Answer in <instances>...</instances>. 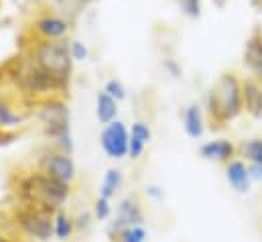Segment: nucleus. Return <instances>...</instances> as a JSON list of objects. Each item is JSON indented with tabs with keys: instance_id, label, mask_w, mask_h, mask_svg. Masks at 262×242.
<instances>
[{
	"instance_id": "obj_10",
	"label": "nucleus",
	"mask_w": 262,
	"mask_h": 242,
	"mask_svg": "<svg viewBox=\"0 0 262 242\" xmlns=\"http://www.w3.org/2000/svg\"><path fill=\"white\" fill-rule=\"evenodd\" d=\"M142 220H144V214H142L140 204H138L134 197H126V199H122L120 206H118V216H116V220H114L110 232L116 230V234H118V232H120L122 228H126V226H138V224H142Z\"/></svg>"
},
{
	"instance_id": "obj_15",
	"label": "nucleus",
	"mask_w": 262,
	"mask_h": 242,
	"mask_svg": "<svg viewBox=\"0 0 262 242\" xmlns=\"http://www.w3.org/2000/svg\"><path fill=\"white\" fill-rule=\"evenodd\" d=\"M118 114V100H114L110 94H106L104 90L96 96V116L102 124H110L116 120Z\"/></svg>"
},
{
	"instance_id": "obj_16",
	"label": "nucleus",
	"mask_w": 262,
	"mask_h": 242,
	"mask_svg": "<svg viewBox=\"0 0 262 242\" xmlns=\"http://www.w3.org/2000/svg\"><path fill=\"white\" fill-rule=\"evenodd\" d=\"M183 126H185L187 136H191V138H199L203 134V116H201V108L197 104H191L185 108Z\"/></svg>"
},
{
	"instance_id": "obj_29",
	"label": "nucleus",
	"mask_w": 262,
	"mask_h": 242,
	"mask_svg": "<svg viewBox=\"0 0 262 242\" xmlns=\"http://www.w3.org/2000/svg\"><path fill=\"white\" fill-rule=\"evenodd\" d=\"M73 222H75V228H88L90 226V214H79Z\"/></svg>"
},
{
	"instance_id": "obj_31",
	"label": "nucleus",
	"mask_w": 262,
	"mask_h": 242,
	"mask_svg": "<svg viewBox=\"0 0 262 242\" xmlns=\"http://www.w3.org/2000/svg\"><path fill=\"white\" fill-rule=\"evenodd\" d=\"M146 193H148V195H152L155 199H161V197H163V191H161L157 185H150V187L146 189Z\"/></svg>"
},
{
	"instance_id": "obj_11",
	"label": "nucleus",
	"mask_w": 262,
	"mask_h": 242,
	"mask_svg": "<svg viewBox=\"0 0 262 242\" xmlns=\"http://www.w3.org/2000/svg\"><path fill=\"white\" fill-rule=\"evenodd\" d=\"M244 65L252 71L254 79L262 84V31H254L244 45Z\"/></svg>"
},
{
	"instance_id": "obj_9",
	"label": "nucleus",
	"mask_w": 262,
	"mask_h": 242,
	"mask_svg": "<svg viewBox=\"0 0 262 242\" xmlns=\"http://www.w3.org/2000/svg\"><path fill=\"white\" fill-rule=\"evenodd\" d=\"M35 33L47 41H61L69 33V21L63 14H43L33 23Z\"/></svg>"
},
{
	"instance_id": "obj_22",
	"label": "nucleus",
	"mask_w": 262,
	"mask_h": 242,
	"mask_svg": "<svg viewBox=\"0 0 262 242\" xmlns=\"http://www.w3.org/2000/svg\"><path fill=\"white\" fill-rule=\"evenodd\" d=\"M242 151L246 155L248 161L252 163H262V138H254L242 145Z\"/></svg>"
},
{
	"instance_id": "obj_8",
	"label": "nucleus",
	"mask_w": 262,
	"mask_h": 242,
	"mask_svg": "<svg viewBox=\"0 0 262 242\" xmlns=\"http://www.w3.org/2000/svg\"><path fill=\"white\" fill-rule=\"evenodd\" d=\"M39 165H41V171L66 183L73 182L77 173L71 155H67L63 151H45L39 159Z\"/></svg>"
},
{
	"instance_id": "obj_20",
	"label": "nucleus",
	"mask_w": 262,
	"mask_h": 242,
	"mask_svg": "<svg viewBox=\"0 0 262 242\" xmlns=\"http://www.w3.org/2000/svg\"><path fill=\"white\" fill-rule=\"evenodd\" d=\"M116 236L122 242H146V230L142 228V224H138V226H126Z\"/></svg>"
},
{
	"instance_id": "obj_18",
	"label": "nucleus",
	"mask_w": 262,
	"mask_h": 242,
	"mask_svg": "<svg viewBox=\"0 0 262 242\" xmlns=\"http://www.w3.org/2000/svg\"><path fill=\"white\" fill-rule=\"evenodd\" d=\"M53 230H55L57 240H67L75 230V222L63 212H57V216L53 218Z\"/></svg>"
},
{
	"instance_id": "obj_17",
	"label": "nucleus",
	"mask_w": 262,
	"mask_h": 242,
	"mask_svg": "<svg viewBox=\"0 0 262 242\" xmlns=\"http://www.w3.org/2000/svg\"><path fill=\"white\" fill-rule=\"evenodd\" d=\"M122 185V173L118 169H108L104 173V179H102V185H100V195L102 197H108L112 199L118 191V187Z\"/></svg>"
},
{
	"instance_id": "obj_2",
	"label": "nucleus",
	"mask_w": 262,
	"mask_h": 242,
	"mask_svg": "<svg viewBox=\"0 0 262 242\" xmlns=\"http://www.w3.org/2000/svg\"><path fill=\"white\" fill-rule=\"evenodd\" d=\"M209 116L215 122L234 120L244 108L242 84L234 73H224L207 96Z\"/></svg>"
},
{
	"instance_id": "obj_23",
	"label": "nucleus",
	"mask_w": 262,
	"mask_h": 242,
	"mask_svg": "<svg viewBox=\"0 0 262 242\" xmlns=\"http://www.w3.org/2000/svg\"><path fill=\"white\" fill-rule=\"evenodd\" d=\"M177 6L189 18H199L201 16V0H177Z\"/></svg>"
},
{
	"instance_id": "obj_4",
	"label": "nucleus",
	"mask_w": 262,
	"mask_h": 242,
	"mask_svg": "<svg viewBox=\"0 0 262 242\" xmlns=\"http://www.w3.org/2000/svg\"><path fill=\"white\" fill-rule=\"evenodd\" d=\"M66 79L49 73L47 69H43L41 65H37L35 61L31 59L29 65L18 71V86L27 92V94H33V96H47V98H53L55 92H63L67 90Z\"/></svg>"
},
{
	"instance_id": "obj_26",
	"label": "nucleus",
	"mask_w": 262,
	"mask_h": 242,
	"mask_svg": "<svg viewBox=\"0 0 262 242\" xmlns=\"http://www.w3.org/2000/svg\"><path fill=\"white\" fill-rule=\"evenodd\" d=\"M69 53H71L73 61H85L88 55H90V49H88V45L81 43V41H71V43H69Z\"/></svg>"
},
{
	"instance_id": "obj_5",
	"label": "nucleus",
	"mask_w": 262,
	"mask_h": 242,
	"mask_svg": "<svg viewBox=\"0 0 262 242\" xmlns=\"http://www.w3.org/2000/svg\"><path fill=\"white\" fill-rule=\"evenodd\" d=\"M37 116L43 122V130L49 138L57 140V138L69 134V110L59 98L43 100Z\"/></svg>"
},
{
	"instance_id": "obj_21",
	"label": "nucleus",
	"mask_w": 262,
	"mask_h": 242,
	"mask_svg": "<svg viewBox=\"0 0 262 242\" xmlns=\"http://www.w3.org/2000/svg\"><path fill=\"white\" fill-rule=\"evenodd\" d=\"M25 120L20 114H16L2 98H0V128H6V126H14V124H20Z\"/></svg>"
},
{
	"instance_id": "obj_6",
	"label": "nucleus",
	"mask_w": 262,
	"mask_h": 242,
	"mask_svg": "<svg viewBox=\"0 0 262 242\" xmlns=\"http://www.w3.org/2000/svg\"><path fill=\"white\" fill-rule=\"evenodd\" d=\"M14 222L27 236H31L35 240H51V236H55L51 214H47L39 208L27 206V208L18 210L14 214Z\"/></svg>"
},
{
	"instance_id": "obj_3",
	"label": "nucleus",
	"mask_w": 262,
	"mask_h": 242,
	"mask_svg": "<svg viewBox=\"0 0 262 242\" xmlns=\"http://www.w3.org/2000/svg\"><path fill=\"white\" fill-rule=\"evenodd\" d=\"M33 61L47 69L49 73L69 82L71 69H73V57L69 53V47L61 41H47L41 39L33 47Z\"/></svg>"
},
{
	"instance_id": "obj_14",
	"label": "nucleus",
	"mask_w": 262,
	"mask_h": 242,
	"mask_svg": "<svg viewBox=\"0 0 262 242\" xmlns=\"http://www.w3.org/2000/svg\"><path fill=\"white\" fill-rule=\"evenodd\" d=\"M234 155V145L226 138H217V140H209L201 147V157L205 159H215V161H230V157Z\"/></svg>"
},
{
	"instance_id": "obj_30",
	"label": "nucleus",
	"mask_w": 262,
	"mask_h": 242,
	"mask_svg": "<svg viewBox=\"0 0 262 242\" xmlns=\"http://www.w3.org/2000/svg\"><path fill=\"white\" fill-rule=\"evenodd\" d=\"M248 171H250V177H254V179H262V163H252Z\"/></svg>"
},
{
	"instance_id": "obj_24",
	"label": "nucleus",
	"mask_w": 262,
	"mask_h": 242,
	"mask_svg": "<svg viewBox=\"0 0 262 242\" xmlns=\"http://www.w3.org/2000/svg\"><path fill=\"white\" fill-rule=\"evenodd\" d=\"M104 92L106 94H110L114 100H124L126 98V88L122 86V82L120 79H108L106 82V86H104Z\"/></svg>"
},
{
	"instance_id": "obj_12",
	"label": "nucleus",
	"mask_w": 262,
	"mask_h": 242,
	"mask_svg": "<svg viewBox=\"0 0 262 242\" xmlns=\"http://www.w3.org/2000/svg\"><path fill=\"white\" fill-rule=\"evenodd\" d=\"M242 96H244V106L252 116L260 118V104H262V86L258 79H246L242 84Z\"/></svg>"
},
{
	"instance_id": "obj_1",
	"label": "nucleus",
	"mask_w": 262,
	"mask_h": 242,
	"mask_svg": "<svg viewBox=\"0 0 262 242\" xmlns=\"http://www.w3.org/2000/svg\"><path fill=\"white\" fill-rule=\"evenodd\" d=\"M18 193L27 201V206L53 214L66 204L71 189H69V183L59 182L47 175L45 171H41V173H31L23 177L18 182Z\"/></svg>"
},
{
	"instance_id": "obj_7",
	"label": "nucleus",
	"mask_w": 262,
	"mask_h": 242,
	"mask_svg": "<svg viewBox=\"0 0 262 242\" xmlns=\"http://www.w3.org/2000/svg\"><path fill=\"white\" fill-rule=\"evenodd\" d=\"M128 140H130V134L120 120L104 124V130L100 134V145L110 159H116V161L124 159L128 155Z\"/></svg>"
},
{
	"instance_id": "obj_19",
	"label": "nucleus",
	"mask_w": 262,
	"mask_h": 242,
	"mask_svg": "<svg viewBox=\"0 0 262 242\" xmlns=\"http://www.w3.org/2000/svg\"><path fill=\"white\" fill-rule=\"evenodd\" d=\"M55 2H57L59 12L69 21V18H75V16H77L83 8H88L94 0H55Z\"/></svg>"
},
{
	"instance_id": "obj_13",
	"label": "nucleus",
	"mask_w": 262,
	"mask_h": 242,
	"mask_svg": "<svg viewBox=\"0 0 262 242\" xmlns=\"http://www.w3.org/2000/svg\"><path fill=\"white\" fill-rule=\"evenodd\" d=\"M226 177H228L230 185L236 191H240V193L248 191V187H250V171L242 161H230L228 167H226Z\"/></svg>"
},
{
	"instance_id": "obj_28",
	"label": "nucleus",
	"mask_w": 262,
	"mask_h": 242,
	"mask_svg": "<svg viewBox=\"0 0 262 242\" xmlns=\"http://www.w3.org/2000/svg\"><path fill=\"white\" fill-rule=\"evenodd\" d=\"M144 147H146V143H142L138 136L130 134V140H128V157H130L132 161H136V159L142 155Z\"/></svg>"
},
{
	"instance_id": "obj_25",
	"label": "nucleus",
	"mask_w": 262,
	"mask_h": 242,
	"mask_svg": "<svg viewBox=\"0 0 262 242\" xmlns=\"http://www.w3.org/2000/svg\"><path fill=\"white\" fill-rule=\"evenodd\" d=\"M110 214H112V206H110V199L108 197H98L96 199V204H94V216L102 222V220H108L110 218Z\"/></svg>"
},
{
	"instance_id": "obj_27",
	"label": "nucleus",
	"mask_w": 262,
	"mask_h": 242,
	"mask_svg": "<svg viewBox=\"0 0 262 242\" xmlns=\"http://www.w3.org/2000/svg\"><path fill=\"white\" fill-rule=\"evenodd\" d=\"M130 134H134V136H138L142 143H150V136H152V132H150V126L146 124V122L142 120H136L134 124H132V132Z\"/></svg>"
}]
</instances>
